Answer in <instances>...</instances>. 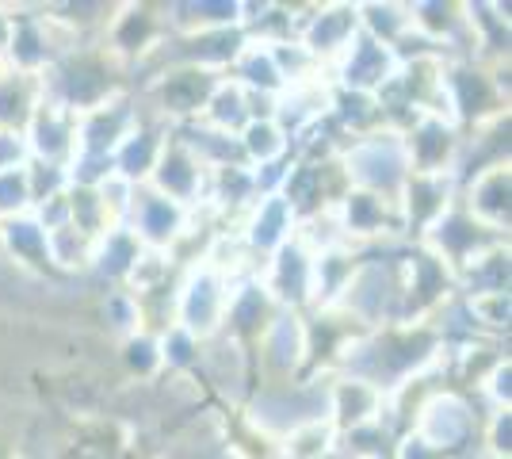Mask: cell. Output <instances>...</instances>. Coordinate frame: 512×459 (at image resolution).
Returning <instances> with one entry per match:
<instances>
[{"label": "cell", "instance_id": "obj_18", "mask_svg": "<svg viewBox=\"0 0 512 459\" xmlns=\"http://www.w3.org/2000/svg\"><path fill=\"white\" fill-rule=\"evenodd\" d=\"M138 123H142L138 100H134L130 92H119V96H111L100 108L77 115V150L111 157L115 146H119Z\"/></svg>", "mask_w": 512, "mask_h": 459}, {"label": "cell", "instance_id": "obj_17", "mask_svg": "<svg viewBox=\"0 0 512 459\" xmlns=\"http://www.w3.org/2000/svg\"><path fill=\"white\" fill-rule=\"evenodd\" d=\"M386 394L356 375H329L325 379V421L341 433H352L360 425H371L383 417Z\"/></svg>", "mask_w": 512, "mask_h": 459}, {"label": "cell", "instance_id": "obj_35", "mask_svg": "<svg viewBox=\"0 0 512 459\" xmlns=\"http://www.w3.org/2000/svg\"><path fill=\"white\" fill-rule=\"evenodd\" d=\"M157 349H161V372H195L199 364V341L180 326L161 329Z\"/></svg>", "mask_w": 512, "mask_h": 459}, {"label": "cell", "instance_id": "obj_7", "mask_svg": "<svg viewBox=\"0 0 512 459\" xmlns=\"http://www.w3.org/2000/svg\"><path fill=\"white\" fill-rule=\"evenodd\" d=\"M333 222H337L341 241L352 245V249H360L367 241H394L406 234L398 203L383 196H371V192H360V188H348V196L333 211Z\"/></svg>", "mask_w": 512, "mask_h": 459}, {"label": "cell", "instance_id": "obj_32", "mask_svg": "<svg viewBox=\"0 0 512 459\" xmlns=\"http://www.w3.org/2000/svg\"><path fill=\"white\" fill-rule=\"evenodd\" d=\"M100 318H104V326L119 341H127V337L146 329V322H142V303H138V295H130L127 287H107L104 299H100Z\"/></svg>", "mask_w": 512, "mask_h": 459}, {"label": "cell", "instance_id": "obj_29", "mask_svg": "<svg viewBox=\"0 0 512 459\" xmlns=\"http://www.w3.org/2000/svg\"><path fill=\"white\" fill-rule=\"evenodd\" d=\"M360 12V31L367 39L383 46H394L413 35V23H409V4H356Z\"/></svg>", "mask_w": 512, "mask_h": 459}, {"label": "cell", "instance_id": "obj_22", "mask_svg": "<svg viewBox=\"0 0 512 459\" xmlns=\"http://www.w3.org/2000/svg\"><path fill=\"white\" fill-rule=\"evenodd\" d=\"M279 306L272 303V295L264 291L260 276H249V280H237L230 287V303H226V322H222V333H230L234 341H241L245 349H253L256 337L264 333V326L272 322Z\"/></svg>", "mask_w": 512, "mask_h": 459}, {"label": "cell", "instance_id": "obj_36", "mask_svg": "<svg viewBox=\"0 0 512 459\" xmlns=\"http://www.w3.org/2000/svg\"><path fill=\"white\" fill-rule=\"evenodd\" d=\"M463 303H467L478 333H490V337L509 333V314H512L509 295H478V299H463Z\"/></svg>", "mask_w": 512, "mask_h": 459}, {"label": "cell", "instance_id": "obj_42", "mask_svg": "<svg viewBox=\"0 0 512 459\" xmlns=\"http://www.w3.org/2000/svg\"><path fill=\"white\" fill-rule=\"evenodd\" d=\"M27 165V142L20 131H0V173Z\"/></svg>", "mask_w": 512, "mask_h": 459}, {"label": "cell", "instance_id": "obj_30", "mask_svg": "<svg viewBox=\"0 0 512 459\" xmlns=\"http://www.w3.org/2000/svg\"><path fill=\"white\" fill-rule=\"evenodd\" d=\"M279 459H329L337 452V429L321 417V421H306L299 429H291L283 440H276Z\"/></svg>", "mask_w": 512, "mask_h": 459}, {"label": "cell", "instance_id": "obj_28", "mask_svg": "<svg viewBox=\"0 0 512 459\" xmlns=\"http://www.w3.org/2000/svg\"><path fill=\"white\" fill-rule=\"evenodd\" d=\"M237 146H241V157L249 169H264V165H276L283 157H291V138L279 131L276 119H253L237 134Z\"/></svg>", "mask_w": 512, "mask_h": 459}, {"label": "cell", "instance_id": "obj_33", "mask_svg": "<svg viewBox=\"0 0 512 459\" xmlns=\"http://www.w3.org/2000/svg\"><path fill=\"white\" fill-rule=\"evenodd\" d=\"M50 241V264H54V272H65V276H77V272H85L88 276V264H92V245L96 241H88L81 230H73V226H62V230H50L46 234Z\"/></svg>", "mask_w": 512, "mask_h": 459}, {"label": "cell", "instance_id": "obj_6", "mask_svg": "<svg viewBox=\"0 0 512 459\" xmlns=\"http://www.w3.org/2000/svg\"><path fill=\"white\" fill-rule=\"evenodd\" d=\"M146 188H153L157 196H165V199H172V203L195 211V207L207 203L211 169L188 150V142H180V138L169 131L165 146H161V157H157L150 180H146Z\"/></svg>", "mask_w": 512, "mask_h": 459}, {"label": "cell", "instance_id": "obj_25", "mask_svg": "<svg viewBox=\"0 0 512 459\" xmlns=\"http://www.w3.org/2000/svg\"><path fill=\"white\" fill-rule=\"evenodd\" d=\"M195 123H203V127H211V131L237 138V134L253 123L249 92L237 85V81H230V77H222V81L214 85L211 100H207V108H203V115H199Z\"/></svg>", "mask_w": 512, "mask_h": 459}, {"label": "cell", "instance_id": "obj_12", "mask_svg": "<svg viewBox=\"0 0 512 459\" xmlns=\"http://www.w3.org/2000/svg\"><path fill=\"white\" fill-rule=\"evenodd\" d=\"M509 196H512L509 161L486 165V169L470 173L459 184V203L467 207V215L474 222H482L497 238H509Z\"/></svg>", "mask_w": 512, "mask_h": 459}, {"label": "cell", "instance_id": "obj_24", "mask_svg": "<svg viewBox=\"0 0 512 459\" xmlns=\"http://www.w3.org/2000/svg\"><path fill=\"white\" fill-rule=\"evenodd\" d=\"M142 257V241L130 234V226H111L104 238H96L92 245V264H88V276L104 280L107 287H127L134 264Z\"/></svg>", "mask_w": 512, "mask_h": 459}, {"label": "cell", "instance_id": "obj_14", "mask_svg": "<svg viewBox=\"0 0 512 459\" xmlns=\"http://www.w3.org/2000/svg\"><path fill=\"white\" fill-rule=\"evenodd\" d=\"M188 219L192 211L172 203V199L157 196L153 188H134V203L127 211V226L130 234L142 241V249H157V253H169L176 238L188 230Z\"/></svg>", "mask_w": 512, "mask_h": 459}, {"label": "cell", "instance_id": "obj_26", "mask_svg": "<svg viewBox=\"0 0 512 459\" xmlns=\"http://www.w3.org/2000/svg\"><path fill=\"white\" fill-rule=\"evenodd\" d=\"M43 104V85L39 77L16 73L0 62V131H20L27 127V119L35 115V108Z\"/></svg>", "mask_w": 512, "mask_h": 459}, {"label": "cell", "instance_id": "obj_31", "mask_svg": "<svg viewBox=\"0 0 512 459\" xmlns=\"http://www.w3.org/2000/svg\"><path fill=\"white\" fill-rule=\"evenodd\" d=\"M65 199H69V226H73V230H81L88 241L104 238L107 230L115 226L96 188H69Z\"/></svg>", "mask_w": 512, "mask_h": 459}, {"label": "cell", "instance_id": "obj_4", "mask_svg": "<svg viewBox=\"0 0 512 459\" xmlns=\"http://www.w3.org/2000/svg\"><path fill=\"white\" fill-rule=\"evenodd\" d=\"M413 433L428 440L440 456H463V452H470V440L482 433V414L474 410V402L467 394L448 387V391L432 394L417 410Z\"/></svg>", "mask_w": 512, "mask_h": 459}, {"label": "cell", "instance_id": "obj_11", "mask_svg": "<svg viewBox=\"0 0 512 459\" xmlns=\"http://www.w3.org/2000/svg\"><path fill=\"white\" fill-rule=\"evenodd\" d=\"M195 372H203V379H207L222 398H230L234 406L249 402V394H253V383H249V379H253V356H249V349H245L241 341H234L230 333H218V337L199 345V364H195Z\"/></svg>", "mask_w": 512, "mask_h": 459}, {"label": "cell", "instance_id": "obj_5", "mask_svg": "<svg viewBox=\"0 0 512 459\" xmlns=\"http://www.w3.org/2000/svg\"><path fill=\"white\" fill-rule=\"evenodd\" d=\"M222 77L218 73H207V69H195V66H165L157 77L150 81L146 96H150L153 119H161L165 127H184V123H195L207 100H211L214 85Z\"/></svg>", "mask_w": 512, "mask_h": 459}, {"label": "cell", "instance_id": "obj_21", "mask_svg": "<svg viewBox=\"0 0 512 459\" xmlns=\"http://www.w3.org/2000/svg\"><path fill=\"white\" fill-rule=\"evenodd\" d=\"M169 131L172 127H165L161 119H153V115L142 111V123H138V127L115 146V153H111L115 176L127 180V184H134V188H142V184L150 180L157 157H161V146H165Z\"/></svg>", "mask_w": 512, "mask_h": 459}, {"label": "cell", "instance_id": "obj_39", "mask_svg": "<svg viewBox=\"0 0 512 459\" xmlns=\"http://www.w3.org/2000/svg\"><path fill=\"white\" fill-rule=\"evenodd\" d=\"M478 394L490 402V410H512V364H509V356H501L490 372H486V379L478 383Z\"/></svg>", "mask_w": 512, "mask_h": 459}, {"label": "cell", "instance_id": "obj_43", "mask_svg": "<svg viewBox=\"0 0 512 459\" xmlns=\"http://www.w3.org/2000/svg\"><path fill=\"white\" fill-rule=\"evenodd\" d=\"M478 459H512V456H490V452H478Z\"/></svg>", "mask_w": 512, "mask_h": 459}, {"label": "cell", "instance_id": "obj_37", "mask_svg": "<svg viewBox=\"0 0 512 459\" xmlns=\"http://www.w3.org/2000/svg\"><path fill=\"white\" fill-rule=\"evenodd\" d=\"M27 188H31V207H39L46 199L62 196L69 188V176H65V165H46V161H31L27 157Z\"/></svg>", "mask_w": 512, "mask_h": 459}, {"label": "cell", "instance_id": "obj_15", "mask_svg": "<svg viewBox=\"0 0 512 459\" xmlns=\"http://www.w3.org/2000/svg\"><path fill=\"white\" fill-rule=\"evenodd\" d=\"M394 73H398L394 50L383 43H375V39H367V35L360 31V35L348 43V50H344L341 58L329 66V85L375 96Z\"/></svg>", "mask_w": 512, "mask_h": 459}, {"label": "cell", "instance_id": "obj_38", "mask_svg": "<svg viewBox=\"0 0 512 459\" xmlns=\"http://www.w3.org/2000/svg\"><path fill=\"white\" fill-rule=\"evenodd\" d=\"M31 215V188H27V169H8L0 173V222Z\"/></svg>", "mask_w": 512, "mask_h": 459}, {"label": "cell", "instance_id": "obj_16", "mask_svg": "<svg viewBox=\"0 0 512 459\" xmlns=\"http://www.w3.org/2000/svg\"><path fill=\"white\" fill-rule=\"evenodd\" d=\"M299 230V215L291 211V203L283 196H260L245 211V219L237 226V238L249 249L256 264H264L276 249H283Z\"/></svg>", "mask_w": 512, "mask_h": 459}, {"label": "cell", "instance_id": "obj_41", "mask_svg": "<svg viewBox=\"0 0 512 459\" xmlns=\"http://www.w3.org/2000/svg\"><path fill=\"white\" fill-rule=\"evenodd\" d=\"M390 459H448V456H440V452H436L428 440H421L413 429H409V433H402V437L394 440Z\"/></svg>", "mask_w": 512, "mask_h": 459}, {"label": "cell", "instance_id": "obj_40", "mask_svg": "<svg viewBox=\"0 0 512 459\" xmlns=\"http://www.w3.org/2000/svg\"><path fill=\"white\" fill-rule=\"evenodd\" d=\"M482 452L490 456H512V410H490L482 417Z\"/></svg>", "mask_w": 512, "mask_h": 459}, {"label": "cell", "instance_id": "obj_20", "mask_svg": "<svg viewBox=\"0 0 512 459\" xmlns=\"http://www.w3.org/2000/svg\"><path fill=\"white\" fill-rule=\"evenodd\" d=\"M455 199H459V180H455V176L409 173L406 188H402V196H398V211H402V226H406L409 238H413V234L421 238Z\"/></svg>", "mask_w": 512, "mask_h": 459}, {"label": "cell", "instance_id": "obj_8", "mask_svg": "<svg viewBox=\"0 0 512 459\" xmlns=\"http://www.w3.org/2000/svg\"><path fill=\"white\" fill-rule=\"evenodd\" d=\"M402 142H406L409 173L455 176L463 131L451 119H444V115H421V119H413L406 131H402Z\"/></svg>", "mask_w": 512, "mask_h": 459}, {"label": "cell", "instance_id": "obj_9", "mask_svg": "<svg viewBox=\"0 0 512 459\" xmlns=\"http://www.w3.org/2000/svg\"><path fill=\"white\" fill-rule=\"evenodd\" d=\"M497 241H509V238L490 234L482 222L470 219L467 207L455 199L448 211H444V215H440V219L432 222L425 234L417 238V245H425L428 253H436L440 261L448 264L451 272H459L470 257H478L482 249H490V245H497Z\"/></svg>", "mask_w": 512, "mask_h": 459}, {"label": "cell", "instance_id": "obj_19", "mask_svg": "<svg viewBox=\"0 0 512 459\" xmlns=\"http://www.w3.org/2000/svg\"><path fill=\"white\" fill-rule=\"evenodd\" d=\"M23 142H27V157L31 161H46V165H69V157L77 153V115L65 111L62 104L43 100L35 115L23 127Z\"/></svg>", "mask_w": 512, "mask_h": 459}, {"label": "cell", "instance_id": "obj_3", "mask_svg": "<svg viewBox=\"0 0 512 459\" xmlns=\"http://www.w3.org/2000/svg\"><path fill=\"white\" fill-rule=\"evenodd\" d=\"M260 387H276V383H295L302 379V368L310 364V333H306V314L299 310H276L264 333L256 337L249 349Z\"/></svg>", "mask_w": 512, "mask_h": 459}, {"label": "cell", "instance_id": "obj_13", "mask_svg": "<svg viewBox=\"0 0 512 459\" xmlns=\"http://www.w3.org/2000/svg\"><path fill=\"white\" fill-rule=\"evenodd\" d=\"M310 264H314V253L299 238H291L260 264L256 276L279 310H299V314L310 310Z\"/></svg>", "mask_w": 512, "mask_h": 459}, {"label": "cell", "instance_id": "obj_10", "mask_svg": "<svg viewBox=\"0 0 512 459\" xmlns=\"http://www.w3.org/2000/svg\"><path fill=\"white\" fill-rule=\"evenodd\" d=\"M360 35V12L356 4H310L299 27V43L310 50V58L321 69H329L341 58L348 43Z\"/></svg>", "mask_w": 512, "mask_h": 459}, {"label": "cell", "instance_id": "obj_2", "mask_svg": "<svg viewBox=\"0 0 512 459\" xmlns=\"http://www.w3.org/2000/svg\"><path fill=\"white\" fill-rule=\"evenodd\" d=\"M230 287L234 280H226L211 264H195L180 276L176 284V299H172V326H180L184 333H192L195 341H211L222 333L226 322V303H230Z\"/></svg>", "mask_w": 512, "mask_h": 459}, {"label": "cell", "instance_id": "obj_27", "mask_svg": "<svg viewBox=\"0 0 512 459\" xmlns=\"http://www.w3.org/2000/svg\"><path fill=\"white\" fill-rule=\"evenodd\" d=\"M230 81L245 88V92H253V96H268V100H279L283 96V73H279L276 58H272V50L260 43H245V50L237 54V62L230 66Z\"/></svg>", "mask_w": 512, "mask_h": 459}, {"label": "cell", "instance_id": "obj_1", "mask_svg": "<svg viewBox=\"0 0 512 459\" xmlns=\"http://www.w3.org/2000/svg\"><path fill=\"white\" fill-rule=\"evenodd\" d=\"M341 169L352 188L398 203L409 180V157L402 131L379 127V131L363 134V138H352L341 150Z\"/></svg>", "mask_w": 512, "mask_h": 459}, {"label": "cell", "instance_id": "obj_34", "mask_svg": "<svg viewBox=\"0 0 512 459\" xmlns=\"http://www.w3.org/2000/svg\"><path fill=\"white\" fill-rule=\"evenodd\" d=\"M119 360H123V368L134 383H153L157 375H161V349H157V333H134L123 341V349H119Z\"/></svg>", "mask_w": 512, "mask_h": 459}, {"label": "cell", "instance_id": "obj_23", "mask_svg": "<svg viewBox=\"0 0 512 459\" xmlns=\"http://www.w3.org/2000/svg\"><path fill=\"white\" fill-rule=\"evenodd\" d=\"M0 253H4V261H12L20 272H31V276L54 272V264H50V241H46L43 226L35 222V215H20V219L0 222Z\"/></svg>", "mask_w": 512, "mask_h": 459}]
</instances>
